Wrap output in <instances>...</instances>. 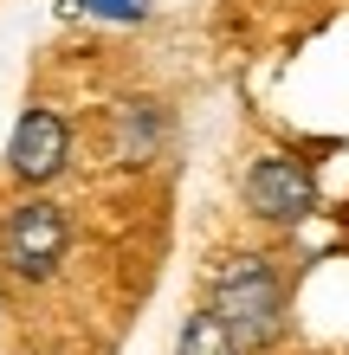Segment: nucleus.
I'll use <instances>...</instances> for the list:
<instances>
[{"mask_svg": "<svg viewBox=\"0 0 349 355\" xmlns=\"http://www.w3.org/2000/svg\"><path fill=\"white\" fill-rule=\"evenodd\" d=\"M162 136H169V116L155 103H123L117 110V155L123 162H149L162 149Z\"/></svg>", "mask_w": 349, "mask_h": 355, "instance_id": "nucleus-5", "label": "nucleus"}, {"mask_svg": "<svg viewBox=\"0 0 349 355\" xmlns=\"http://www.w3.org/2000/svg\"><path fill=\"white\" fill-rule=\"evenodd\" d=\"M175 355H239V343L227 336V323H220L214 310H194V317L181 323V336H175Z\"/></svg>", "mask_w": 349, "mask_h": 355, "instance_id": "nucleus-6", "label": "nucleus"}, {"mask_svg": "<svg viewBox=\"0 0 349 355\" xmlns=\"http://www.w3.org/2000/svg\"><path fill=\"white\" fill-rule=\"evenodd\" d=\"M214 317L227 323V336L246 349H272L284 336V284L259 252H233L214 271Z\"/></svg>", "mask_w": 349, "mask_h": 355, "instance_id": "nucleus-1", "label": "nucleus"}, {"mask_svg": "<svg viewBox=\"0 0 349 355\" xmlns=\"http://www.w3.org/2000/svg\"><path fill=\"white\" fill-rule=\"evenodd\" d=\"M65 155H71V130H65V116H52V110H26L13 123V142H7V168L19 181H52L58 168H65Z\"/></svg>", "mask_w": 349, "mask_h": 355, "instance_id": "nucleus-4", "label": "nucleus"}, {"mask_svg": "<svg viewBox=\"0 0 349 355\" xmlns=\"http://www.w3.org/2000/svg\"><path fill=\"white\" fill-rule=\"evenodd\" d=\"M246 207L272 226H298L317 207V175L291 155H265V162L246 168Z\"/></svg>", "mask_w": 349, "mask_h": 355, "instance_id": "nucleus-3", "label": "nucleus"}, {"mask_svg": "<svg viewBox=\"0 0 349 355\" xmlns=\"http://www.w3.org/2000/svg\"><path fill=\"white\" fill-rule=\"evenodd\" d=\"M65 245H71V226H65V214H58L52 200L13 207L7 233H0L7 271H13V278H26V284H46L52 271H58V259H65Z\"/></svg>", "mask_w": 349, "mask_h": 355, "instance_id": "nucleus-2", "label": "nucleus"}, {"mask_svg": "<svg viewBox=\"0 0 349 355\" xmlns=\"http://www.w3.org/2000/svg\"><path fill=\"white\" fill-rule=\"evenodd\" d=\"M78 13H91V19H123V26H136V19H149V0H78Z\"/></svg>", "mask_w": 349, "mask_h": 355, "instance_id": "nucleus-7", "label": "nucleus"}]
</instances>
